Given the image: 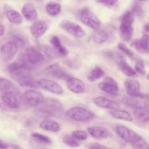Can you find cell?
I'll use <instances>...</instances> for the list:
<instances>
[{
  "instance_id": "cell-14",
  "label": "cell",
  "mask_w": 149,
  "mask_h": 149,
  "mask_svg": "<svg viewBox=\"0 0 149 149\" xmlns=\"http://www.w3.org/2000/svg\"><path fill=\"white\" fill-rule=\"evenodd\" d=\"M124 86L127 94L130 97L142 98L143 94L140 93V86L138 81L134 79H127L125 81Z\"/></svg>"
},
{
  "instance_id": "cell-29",
  "label": "cell",
  "mask_w": 149,
  "mask_h": 149,
  "mask_svg": "<svg viewBox=\"0 0 149 149\" xmlns=\"http://www.w3.org/2000/svg\"><path fill=\"white\" fill-rule=\"evenodd\" d=\"M105 74L104 71L99 66H95L87 74V79L91 81H94L101 78Z\"/></svg>"
},
{
  "instance_id": "cell-17",
  "label": "cell",
  "mask_w": 149,
  "mask_h": 149,
  "mask_svg": "<svg viewBox=\"0 0 149 149\" xmlns=\"http://www.w3.org/2000/svg\"><path fill=\"white\" fill-rule=\"evenodd\" d=\"M49 42L52 47V51L56 55L60 57H65L68 55L69 51L68 49L62 45L58 36H52L49 39Z\"/></svg>"
},
{
  "instance_id": "cell-41",
  "label": "cell",
  "mask_w": 149,
  "mask_h": 149,
  "mask_svg": "<svg viewBox=\"0 0 149 149\" xmlns=\"http://www.w3.org/2000/svg\"><path fill=\"white\" fill-rule=\"evenodd\" d=\"M139 1H148V0H139Z\"/></svg>"
},
{
  "instance_id": "cell-20",
  "label": "cell",
  "mask_w": 149,
  "mask_h": 149,
  "mask_svg": "<svg viewBox=\"0 0 149 149\" xmlns=\"http://www.w3.org/2000/svg\"><path fill=\"white\" fill-rule=\"evenodd\" d=\"M48 29L47 24L42 20L34 22L30 26V30L31 35L36 38H38L47 31Z\"/></svg>"
},
{
  "instance_id": "cell-28",
  "label": "cell",
  "mask_w": 149,
  "mask_h": 149,
  "mask_svg": "<svg viewBox=\"0 0 149 149\" xmlns=\"http://www.w3.org/2000/svg\"><path fill=\"white\" fill-rule=\"evenodd\" d=\"M31 137L35 143L40 144L49 145L52 143L51 139L49 137L39 133H34L31 134Z\"/></svg>"
},
{
  "instance_id": "cell-39",
  "label": "cell",
  "mask_w": 149,
  "mask_h": 149,
  "mask_svg": "<svg viewBox=\"0 0 149 149\" xmlns=\"http://www.w3.org/2000/svg\"><path fill=\"white\" fill-rule=\"evenodd\" d=\"M10 146L8 144L0 139V148H8Z\"/></svg>"
},
{
  "instance_id": "cell-11",
  "label": "cell",
  "mask_w": 149,
  "mask_h": 149,
  "mask_svg": "<svg viewBox=\"0 0 149 149\" xmlns=\"http://www.w3.org/2000/svg\"><path fill=\"white\" fill-rule=\"evenodd\" d=\"M98 87L106 93L116 96L119 93V86L117 82L111 77H107L98 84Z\"/></svg>"
},
{
  "instance_id": "cell-23",
  "label": "cell",
  "mask_w": 149,
  "mask_h": 149,
  "mask_svg": "<svg viewBox=\"0 0 149 149\" xmlns=\"http://www.w3.org/2000/svg\"><path fill=\"white\" fill-rule=\"evenodd\" d=\"M40 127L45 130L54 133L58 132L60 130L59 124L50 119H45L42 120L40 123Z\"/></svg>"
},
{
  "instance_id": "cell-35",
  "label": "cell",
  "mask_w": 149,
  "mask_h": 149,
  "mask_svg": "<svg viewBox=\"0 0 149 149\" xmlns=\"http://www.w3.org/2000/svg\"><path fill=\"white\" fill-rule=\"evenodd\" d=\"M135 71L142 75H144L146 74V69L144 62L142 60H138L135 65Z\"/></svg>"
},
{
  "instance_id": "cell-31",
  "label": "cell",
  "mask_w": 149,
  "mask_h": 149,
  "mask_svg": "<svg viewBox=\"0 0 149 149\" xmlns=\"http://www.w3.org/2000/svg\"><path fill=\"white\" fill-rule=\"evenodd\" d=\"M62 142L66 146L70 147H77L80 146L78 141L71 135H65L62 138Z\"/></svg>"
},
{
  "instance_id": "cell-9",
  "label": "cell",
  "mask_w": 149,
  "mask_h": 149,
  "mask_svg": "<svg viewBox=\"0 0 149 149\" xmlns=\"http://www.w3.org/2000/svg\"><path fill=\"white\" fill-rule=\"evenodd\" d=\"M136 118L143 123H147L149 120V109L147 102L136 100L132 107Z\"/></svg>"
},
{
  "instance_id": "cell-22",
  "label": "cell",
  "mask_w": 149,
  "mask_h": 149,
  "mask_svg": "<svg viewBox=\"0 0 149 149\" xmlns=\"http://www.w3.org/2000/svg\"><path fill=\"white\" fill-rule=\"evenodd\" d=\"M22 13L24 17L29 20L33 21L37 19L38 13L33 5L31 3H26L22 9Z\"/></svg>"
},
{
  "instance_id": "cell-32",
  "label": "cell",
  "mask_w": 149,
  "mask_h": 149,
  "mask_svg": "<svg viewBox=\"0 0 149 149\" xmlns=\"http://www.w3.org/2000/svg\"><path fill=\"white\" fill-rule=\"evenodd\" d=\"M71 136L77 140H84L88 137L86 132L81 130H76L72 132Z\"/></svg>"
},
{
  "instance_id": "cell-19",
  "label": "cell",
  "mask_w": 149,
  "mask_h": 149,
  "mask_svg": "<svg viewBox=\"0 0 149 149\" xmlns=\"http://www.w3.org/2000/svg\"><path fill=\"white\" fill-rule=\"evenodd\" d=\"M93 102L97 106L101 108L113 109L120 107V105L118 102L102 96L95 97L93 99Z\"/></svg>"
},
{
  "instance_id": "cell-37",
  "label": "cell",
  "mask_w": 149,
  "mask_h": 149,
  "mask_svg": "<svg viewBox=\"0 0 149 149\" xmlns=\"http://www.w3.org/2000/svg\"><path fill=\"white\" fill-rule=\"evenodd\" d=\"M12 39H13V41L17 44L18 47L20 46H23L24 44V41L23 38L18 35H13L12 36Z\"/></svg>"
},
{
  "instance_id": "cell-10",
  "label": "cell",
  "mask_w": 149,
  "mask_h": 149,
  "mask_svg": "<svg viewBox=\"0 0 149 149\" xmlns=\"http://www.w3.org/2000/svg\"><path fill=\"white\" fill-rule=\"evenodd\" d=\"M59 27L76 38L83 37L86 34L85 31L79 24L68 20H62L59 23Z\"/></svg>"
},
{
  "instance_id": "cell-4",
  "label": "cell",
  "mask_w": 149,
  "mask_h": 149,
  "mask_svg": "<svg viewBox=\"0 0 149 149\" xmlns=\"http://www.w3.org/2000/svg\"><path fill=\"white\" fill-rule=\"evenodd\" d=\"M39 105L41 112L52 116H61L63 112V107L62 103L54 98H44L43 102Z\"/></svg>"
},
{
  "instance_id": "cell-30",
  "label": "cell",
  "mask_w": 149,
  "mask_h": 149,
  "mask_svg": "<svg viewBox=\"0 0 149 149\" xmlns=\"http://www.w3.org/2000/svg\"><path fill=\"white\" fill-rule=\"evenodd\" d=\"M47 12L51 16H54L58 15L61 10V5L56 2H52L47 4L45 6Z\"/></svg>"
},
{
  "instance_id": "cell-24",
  "label": "cell",
  "mask_w": 149,
  "mask_h": 149,
  "mask_svg": "<svg viewBox=\"0 0 149 149\" xmlns=\"http://www.w3.org/2000/svg\"><path fill=\"white\" fill-rule=\"evenodd\" d=\"M109 113L113 118L118 119L124 120L128 122L133 120V118L130 113L125 110L118 109V108L113 109L109 111Z\"/></svg>"
},
{
  "instance_id": "cell-25",
  "label": "cell",
  "mask_w": 149,
  "mask_h": 149,
  "mask_svg": "<svg viewBox=\"0 0 149 149\" xmlns=\"http://www.w3.org/2000/svg\"><path fill=\"white\" fill-rule=\"evenodd\" d=\"M120 70L128 77H134L137 75V72L126 62L125 58H122L117 63Z\"/></svg>"
},
{
  "instance_id": "cell-15",
  "label": "cell",
  "mask_w": 149,
  "mask_h": 149,
  "mask_svg": "<svg viewBox=\"0 0 149 149\" xmlns=\"http://www.w3.org/2000/svg\"><path fill=\"white\" fill-rule=\"evenodd\" d=\"M45 71L51 76L59 80L67 79L69 77L68 73L58 63H54L49 66L47 68Z\"/></svg>"
},
{
  "instance_id": "cell-36",
  "label": "cell",
  "mask_w": 149,
  "mask_h": 149,
  "mask_svg": "<svg viewBox=\"0 0 149 149\" xmlns=\"http://www.w3.org/2000/svg\"><path fill=\"white\" fill-rule=\"evenodd\" d=\"M97 2L102 4L107 7H113L115 6L119 0H96Z\"/></svg>"
},
{
  "instance_id": "cell-40",
  "label": "cell",
  "mask_w": 149,
  "mask_h": 149,
  "mask_svg": "<svg viewBox=\"0 0 149 149\" xmlns=\"http://www.w3.org/2000/svg\"><path fill=\"white\" fill-rule=\"evenodd\" d=\"M5 33V26L0 22V36H2Z\"/></svg>"
},
{
  "instance_id": "cell-34",
  "label": "cell",
  "mask_w": 149,
  "mask_h": 149,
  "mask_svg": "<svg viewBox=\"0 0 149 149\" xmlns=\"http://www.w3.org/2000/svg\"><path fill=\"white\" fill-rule=\"evenodd\" d=\"M118 47L119 50L122 51L123 52H124L127 56L132 57V58L134 56V53L133 52V51L130 49H129L124 43L119 42L118 44Z\"/></svg>"
},
{
  "instance_id": "cell-2",
  "label": "cell",
  "mask_w": 149,
  "mask_h": 149,
  "mask_svg": "<svg viewBox=\"0 0 149 149\" xmlns=\"http://www.w3.org/2000/svg\"><path fill=\"white\" fill-rule=\"evenodd\" d=\"M116 133L125 141L131 143L132 146L138 149H148L147 142L138 133L123 125H118L115 128Z\"/></svg>"
},
{
  "instance_id": "cell-18",
  "label": "cell",
  "mask_w": 149,
  "mask_h": 149,
  "mask_svg": "<svg viewBox=\"0 0 149 149\" xmlns=\"http://www.w3.org/2000/svg\"><path fill=\"white\" fill-rule=\"evenodd\" d=\"M66 85L68 88L75 94H82L85 90L84 83L76 77L69 76L66 79Z\"/></svg>"
},
{
  "instance_id": "cell-3",
  "label": "cell",
  "mask_w": 149,
  "mask_h": 149,
  "mask_svg": "<svg viewBox=\"0 0 149 149\" xmlns=\"http://www.w3.org/2000/svg\"><path fill=\"white\" fill-rule=\"evenodd\" d=\"M134 14L132 12L127 11L122 16L119 30L121 38L125 41H129L133 34Z\"/></svg>"
},
{
  "instance_id": "cell-27",
  "label": "cell",
  "mask_w": 149,
  "mask_h": 149,
  "mask_svg": "<svg viewBox=\"0 0 149 149\" xmlns=\"http://www.w3.org/2000/svg\"><path fill=\"white\" fill-rule=\"evenodd\" d=\"M92 38L95 43L102 44L108 40V34L104 30L98 28L94 30V32L93 33Z\"/></svg>"
},
{
  "instance_id": "cell-7",
  "label": "cell",
  "mask_w": 149,
  "mask_h": 149,
  "mask_svg": "<svg viewBox=\"0 0 149 149\" xmlns=\"http://www.w3.org/2000/svg\"><path fill=\"white\" fill-rule=\"evenodd\" d=\"M79 17L82 23L92 29H97L101 26V22L99 18L87 8H83L80 10Z\"/></svg>"
},
{
  "instance_id": "cell-12",
  "label": "cell",
  "mask_w": 149,
  "mask_h": 149,
  "mask_svg": "<svg viewBox=\"0 0 149 149\" xmlns=\"http://www.w3.org/2000/svg\"><path fill=\"white\" fill-rule=\"evenodd\" d=\"M18 50V46L13 41H8L4 43L0 48V54L2 58L6 60H11L16 54Z\"/></svg>"
},
{
  "instance_id": "cell-21",
  "label": "cell",
  "mask_w": 149,
  "mask_h": 149,
  "mask_svg": "<svg viewBox=\"0 0 149 149\" xmlns=\"http://www.w3.org/2000/svg\"><path fill=\"white\" fill-rule=\"evenodd\" d=\"M89 134L93 137L98 139H107L111 136L110 132L105 127L102 126H94L88 128Z\"/></svg>"
},
{
  "instance_id": "cell-16",
  "label": "cell",
  "mask_w": 149,
  "mask_h": 149,
  "mask_svg": "<svg viewBox=\"0 0 149 149\" xmlns=\"http://www.w3.org/2000/svg\"><path fill=\"white\" fill-rule=\"evenodd\" d=\"M131 46L136 49L139 52L143 54L148 53V33H144L140 39H136L131 43Z\"/></svg>"
},
{
  "instance_id": "cell-6",
  "label": "cell",
  "mask_w": 149,
  "mask_h": 149,
  "mask_svg": "<svg viewBox=\"0 0 149 149\" xmlns=\"http://www.w3.org/2000/svg\"><path fill=\"white\" fill-rule=\"evenodd\" d=\"M1 100L3 106L12 110L20 108L24 103L22 95L13 91H7L3 93L1 95Z\"/></svg>"
},
{
  "instance_id": "cell-5",
  "label": "cell",
  "mask_w": 149,
  "mask_h": 149,
  "mask_svg": "<svg viewBox=\"0 0 149 149\" xmlns=\"http://www.w3.org/2000/svg\"><path fill=\"white\" fill-rule=\"evenodd\" d=\"M66 116L72 120L77 122H87L93 119L95 114L90 110L81 107H73L66 112Z\"/></svg>"
},
{
  "instance_id": "cell-33",
  "label": "cell",
  "mask_w": 149,
  "mask_h": 149,
  "mask_svg": "<svg viewBox=\"0 0 149 149\" xmlns=\"http://www.w3.org/2000/svg\"><path fill=\"white\" fill-rule=\"evenodd\" d=\"M12 86V83L9 80L0 77V90L9 89Z\"/></svg>"
},
{
  "instance_id": "cell-1",
  "label": "cell",
  "mask_w": 149,
  "mask_h": 149,
  "mask_svg": "<svg viewBox=\"0 0 149 149\" xmlns=\"http://www.w3.org/2000/svg\"><path fill=\"white\" fill-rule=\"evenodd\" d=\"M53 52L51 48L46 46L39 48L30 47L26 50L23 56L33 67L44 64L48 58L52 56Z\"/></svg>"
},
{
  "instance_id": "cell-26",
  "label": "cell",
  "mask_w": 149,
  "mask_h": 149,
  "mask_svg": "<svg viewBox=\"0 0 149 149\" xmlns=\"http://www.w3.org/2000/svg\"><path fill=\"white\" fill-rule=\"evenodd\" d=\"M6 16L8 20L15 24H20L23 22L22 16L14 9H9L6 11Z\"/></svg>"
},
{
  "instance_id": "cell-8",
  "label": "cell",
  "mask_w": 149,
  "mask_h": 149,
  "mask_svg": "<svg viewBox=\"0 0 149 149\" xmlns=\"http://www.w3.org/2000/svg\"><path fill=\"white\" fill-rule=\"evenodd\" d=\"M22 96L24 103L30 107L39 106L44 100V97L41 92L33 89L27 90Z\"/></svg>"
},
{
  "instance_id": "cell-38",
  "label": "cell",
  "mask_w": 149,
  "mask_h": 149,
  "mask_svg": "<svg viewBox=\"0 0 149 149\" xmlns=\"http://www.w3.org/2000/svg\"><path fill=\"white\" fill-rule=\"evenodd\" d=\"M88 147L89 148H109V147L105 146L104 145H102L101 144L98 143H91L90 144L89 146H88Z\"/></svg>"
},
{
  "instance_id": "cell-13",
  "label": "cell",
  "mask_w": 149,
  "mask_h": 149,
  "mask_svg": "<svg viewBox=\"0 0 149 149\" xmlns=\"http://www.w3.org/2000/svg\"><path fill=\"white\" fill-rule=\"evenodd\" d=\"M39 87H42L45 90L56 94H62L63 93V88L56 81L47 79H40L37 80Z\"/></svg>"
}]
</instances>
